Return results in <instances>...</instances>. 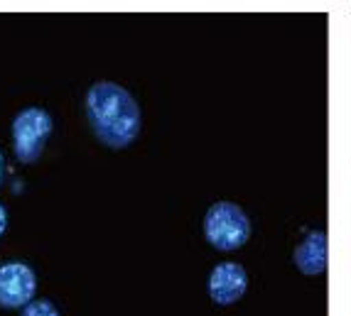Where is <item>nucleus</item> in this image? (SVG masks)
Returning a JSON list of instances; mask_svg holds the SVG:
<instances>
[{"label": "nucleus", "instance_id": "nucleus-1", "mask_svg": "<svg viewBox=\"0 0 351 316\" xmlns=\"http://www.w3.org/2000/svg\"><path fill=\"white\" fill-rule=\"evenodd\" d=\"M86 116L96 137L113 150H123L141 135V105L121 83L96 81L88 88Z\"/></svg>", "mask_w": 351, "mask_h": 316}, {"label": "nucleus", "instance_id": "nucleus-2", "mask_svg": "<svg viewBox=\"0 0 351 316\" xmlns=\"http://www.w3.org/2000/svg\"><path fill=\"white\" fill-rule=\"evenodd\" d=\"M204 235L217 250H239L251 238L248 213L234 201H217L204 216Z\"/></svg>", "mask_w": 351, "mask_h": 316}, {"label": "nucleus", "instance_id": "nucleus-3", "mask_svg": "<svg viewBox=\"0 0 351 316\" xmlns=\"http://www.w3.org/2000/svg\"><path fill=\"white\" fill-rule=\"evenodd\" d=\"M52 133V118L47 111L37 105H29L15 116L12 120V147L23 164H32L40 159L45 142Z\"/></svg>", "mask_w": 351, "mask_h": 316}, {"label": "nucleus", "instance_id": "nucleus-4", "mask_svg": "<svg viewBox=\"0 0 351 316\" xmlns=\"http://www.w3.org/2000/svg\"><path fill=\"white\" fill-rule=\"evenodd\" d=\"M37 277L35 269L25 263L0 265V306L3 309H20L27 306L35 297Z\"/></svg>", "mask_w": 351, "mask_h": 316}, {"label": "nucleus", "instance_id": "nucleus-5", "mask_svg": "<svg viewBox=\"0 0 351 316\" xmlns=\"http://www.w3.org/2000/svg\"><path fill=\"white\" fill-rule=\"evenodd\" d=\"M209 297L221 306L236 304L248 289V272L239 263H219L206 282Z\"/></svg>", "mask_w": 351, "mask_h": 316}, {"label": "nucleus", "instance_id": "nucleus-6", "mask_svg": "<svg viewBox=\"0 0 351 316\" xmlns=\"http://www.w3.org/2000/svg\"><path fill=\"white\" fill-rule=\"evenodd\" d=\"M327 233L324 231H310L298 243L293 260L302 275H322L327 269Z\"/></svg>", "mask_w": 351, "mask_h": 316}, {"label": "nucleus", "instance_id": "nucleus-7", "mask_svg": "<svg viewBox=\"0 0 351 316\" xmlns=\"http://www.w3.org/2000/svg\"><path fill=\"white\" fill-rule=\"evenodd\" d=\"M23 316H62L57 306L49 299H32L27 306H23Z\"/></svg>", "mask_w": 351, "mask_h": 316}, {"label": "nucleus", "instance_id": "nucleus-8", "mask_svg": "<svg viewBox=\"0 0 351 316\" xmlns=\"http://www.w3.org/2000/svg\"><path fill=\"white\" fill-rule=\"evenodd\" d=\"M5 228H8V211H5V206L0 204V235L5 233Z\"/></svg>", "mask_w": 351, "mask_h": 316}, {"label": "nucleus", "instance_id": "nucleus-9", "mask_svg": "<svg viewBox=\"0 0 351 316\" xmlns=\"http://www.w3.org/2000/svg\"><path fill=\"white\" fill-rule=\"evenodd\" d=\"M0 176H3V153H0Z\"/></svg>", "mask_w": 351, "mask_h": 316}]
</instances>
